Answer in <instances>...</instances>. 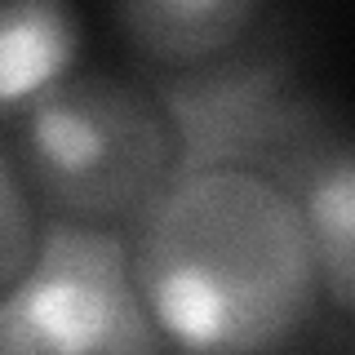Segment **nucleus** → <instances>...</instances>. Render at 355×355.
I'll use <instances>...</instances> for the list:
<instances>
[{
  "label": "nucleus",
  "instance_id": "0eeeda50",
  "mask_svg": "<svg viewBox=\"0 0 355 355\" xmlns=\"http://www.w3.org/2000/svg\"><path fill=\"white\" fill-rule=\"evenodd\" d=\"M85 22L58 0H0V125L76 71Z\"/></svg>",
  "mask_w": 355,
  "mask_h": 355
},
{
  "label": "nucleus",
  "instance_id": "39448f33",
  "mask_svg": "<svg viewBox=\"0 0 355 355\" xmlns=\"http://www.w3.org/2000/svg\"><path fill=\"white\" fill-rule=\"evenodd\" d=\"M262 182L293 200L315 253L329 306L351 320L355 306V155L351 129L333 103L306 94L280 147L258 169Z\"/></svg>",
  "mask_w": 355,
  "mask_h": 355
},
{
  "label": "nucleus",
  "instance_id": "20e7f679",
  "mask_svg": "<svg viewBox=\"0 0 355 355\" xmlns=\"http://www.w3.org/2000/svg\"><path fill=\"white\" fill-rule=\"evenodd\" d=\"M138 80L173 129L178 173H258L311 94L297 85L284 36L271 31L218 62L191 71H142Z\"/></svg>",
  "mask_w": 355,
  "mask_h": 355
},
{
  "label": "nucleus",
  "instance_id": "7ed1b4c3",
  "mask_svg": "<svg viewBox=\"0 0 355 355\" xmlns=\"http://www.w3.org/2000/svg\"><path fill=\"white\" fill-rule=\"evenodd\" d=\"M0 355H169L129 271V240L40 222L36 258L0 297Z\"/></svg>",
  "mask_w": 355,
  "mask_h": 355
},
{
  "label": "nucleus",
  "instance_id": "f03ea898",
  "mask_svg": "<svg viewBox=\"0 0 355 355\" xmlns=\"http://www.w3.org/2000/svg\"><path fill=\"white\" fill-rule=\"evenodd\" d=\"M9 129V164L53 222L129 236L178 178L169 120L129 76L71 71Z\"/></svg>",
  "mask_w": 355,
  "mask_h": 355
},
{
  "label": "nucleus",
  "instance_id": "f257e3e1",
  "mask_svg": "<svg viewBox=\"0 0 355 355\" xmlns=\"http://www.w3.org/2000/svg\"><path fill=\"white\" fill-rule=\"evenodd\" d=\"M125 240L169 355H320L324 329L351 324L320 288L293 200L258 173H178Z\"/></svg>",
  "mask_w": 355,
  "mask_h": 355
},
{
  "label": "nucleus",
  "instance_id": "6e6552de",
  "mask_svg": "<svg viewBox=\"0 0 355 355\" xmlns=\"http://www.w3.org/2000/svg\"><path fill=\"white\" fill-rule=\"evenodd\" d=\"M40 209L31 205L22 178L14 173L5 147H0V297L18 284V275L36 258V240H40Z\"/></svg>",
  "mask_w": 355,
  "mask_h": 355
},
{
  "label": "nucleus",
  "instance_id": "423d86ee",
  "mask_svg": "<svg viewBox=\"0 0 355 355\" xmlns=\"http://www.w3.org/2000/svg\"><path fill=\"white\" fill-rule=\"evenodd\" d=\"M111 22L142 71H191L266 36L275 9L262 0H125Z\"/></svg>",
  "mask_w": 355,
  "mask_h": 355
}]
</instances>
